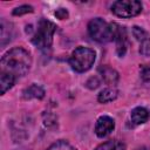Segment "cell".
Listing matches in <instances>:
<instances>
[{"instance_id": "obj_1", "label": "cell", "mask_w": 150, "mask_h": 150, "mask_svg": "<svg viewBox=\"0 0 150 150\" xmlns=\"http://www.w3.org/2000/svg\"><path fill=\"white\" fill-rule=\"evenodd\" d=\"M30 64V54L21 47H15L5 53V55L1 57L0 73L8 74L18 80L19 77H22L28 73Z\"/></svg>"}, {"instance_id": "obj_2", "label": "cell", "mask_w": 150, "mask_h": 150, "mask_svg": "<svg viewBox=\"0 0 150 150\" xmlns=\"http://www.w3.org/2000/svg\"><path fill=\"white\" fill-rule=\"evenodd\" d=\"M96 54L87 47H77L69 57V64L76 73H84L91 68L95 62Z\"/></svg>"}, {"instance_id": "obj_3", "label": "cell", "mask_w": 150, "mask_h": 150, "mask_svg": "<svg viewBox=\"0 0 150 150\" xmlns=\"http://www.w3.org/2000/svg\"><path fill=\"white\" fill-rule=\"evenodd\" d=\"M56 25L49 20L41 19L38 23V28L32 38V42L40 49H48L53 43V36L56 32Z\"/></svg>"}, {"instance_id": "obj_4", "label": "cell", "mask_w": 150, "mask_h": 150, "mask_svg": "<svg viewBox=\"0 0 150 150\" xmlns=\"http://www.w3.org/2000/svg\"><path fill=\"white\" fill-rule=\"evenodd\" d=\"M88 33L90 38L100 43L109 42L112 40V32L110 23H107L101 18H95L88 23Z\"/></svg>"}, {"instance_id": "obj_5", "label": "cell", "mask_w": 150, "mask_h": 150, "mask_svg": "<svg viewBox=\"0 0 150 150\" xmlns=\"http://www.w3.org/2000/svg\"><path fill=\"white\" fill-rule=\"evenodd\" d=\"M111 11L120 18H132L142 12V4L137 0H118L112 4Z\"/></svg>"}, {"instance_id": "obj_6", "label": "cell", "mask_w": 150, "mask_h": 150, "mask_svg": "<svg viewBox=\"0 0 150 150\" xmlns=\"http://www.w3.org/2000/svg\"><path fill=\"white\" fill-rule=\"evenodd\" d=\"M112 32V40L116 42V52L120 57L125 55L128 48V34L127 29L118 23H110Z\"/></svg>"}, {"instance_id": "obj_7", "label": "cell", "mask_w": 150, "mask_h": 150, "mask_svg": "<svg viewBox=\"0 0 150 150\" xmlns=\"http://www.w3.org/2000/svg\"><path fill=\"white\" fill-rule=\"evenodd\" d=\"M115 128V121L110 117V116H101L95 125V134L103 138L105 136H108Z\"/></svg>"}, {"instance_id": "obj_8", "label": "cell", "mask_w": 150, "mask_h": 150, "mask_svg": "<svg viewBox=\"0 0 150 150\" xmlns=\"http://www.w3.org/2000/svg\"><path fill=\"white\" fill-rule=\"evenodd\" d=\"M98 73L101 74L103 81H104L107 84H109V86L116 84L117 81H118V77H120V76H118V73H117L114 68H111V67H109V66H101V67L98 68Z\"/></svg>"}, {"instance_id": "obj_9", "label": "cell", "mask_w": 150, "mask_h": 150, "mask_svg": "<svg viewBox=\"0 0 150 150\" xmlns=\"http://www.w3.org/2000/svg\"><path fill=\"white\" fill-rule=\"evenodd\" d=\"M149 111L143 108V107H136L131 110V114H130V118H131V122L135 124V125H139V124H143L145 123L148 120H149Z\"/></svg>"}, {"instance_id": "obj_10", "label": "cell", "mask_w": 150, "mask_h": 150, "mask_svg": "<svg viewBox=\"0 0 150 150\" xmlns=\"http://www.w3.org/2000/svg\"><path fill=\"white\" fill-rule=\"evenodd\" d=\"M1 35H0V40H1V46H6L11 40L12 38L14 36V28H13V25L11 22H7L6 20H1Z\"/></svg>"}, {"instance_id": "obj_11", "label": "cell", "mask_w": 150, "mask_h": 150, "mask_svg": "<svg viewBox=\"0 0 150 150\" xmlns=\"http://www.w3.org/2000/svg\"><path fill=\"white\" fill-rule=\"evenodd\" d=\"M22 95H23V98H26V100H30V98L41 100L45 96V90L41 86H39L36 83H33L32 86H29L28 88H26L23 90Z\"/></svg>"}, {"instance_id": "obj_12", "label": "cell", "mask_w": 150, "mask_h": 150, "mask_svg": "<svg viewBox=\"0 0 150 150\" xmlns=\"http://www.w3.org/2000/svg\"><path fill=\"white\" fill-rule=\"evenodd\" d=\"M117 96H118L117 89H115V88H105L98 94L97 100H98L100 103H109V102H112L114 100H116Z\"/></svg>"}, {"instance_id": "obj_13", "label": "cell", "mask_w": 150, "mask_h": 150, "mask_svg": "<svg viewBox=\"0 0 150 150\" xmlns=\"http://www.w3.org/2000/svg\"><path fill=\"white\" fill-rule=\"evenodd\" d=\"M16 82V79L5 74V73H0V87H1V94L4 95L7 90H9Z\"/></svg>"}, {"instance_id": "obj_14", "label": "cell", "mask_w": 150, "mask_h": 150, "mask_svg": "<svg viewBox=\"0 0 150 150\" xmlns=\"http://www.w3.org/2000/svg\"><path fill=\"white\" fill-rule=\"evenodd\" d=\"M95 150H125V144L121 141L112 139L100 144Z\"/></svg>"}, {"instance_id": "obj_15", "label": "cell", "mask_w": 150, "mask_h": 150, "mask_svg": "<svg viewBox=\"0 0 150 150\" xmlns=\"http://www.w3.org/2000/svg\"><path fill=\"white\" fill-rule=\"evenodd\" d=\"M47 150H77V149L66 141H57L54 144H52Z\"/></svg>"}, {"instance_id": "obj_16", "label": "cell", "mask_w": 150, "mask_h": 150, "mask_svg": "<svg viewBox=\"0 0 150 150\" xmlns=\"http://www.w3.org/2000/svg\"><path fill=\"white\" fill-rule=\"evenodd\" d=\"M139 43V53L145 57H150V35L141 40Z\"/></svg>"}, {"instance_id": "obj_17", "label": "cell", "mask_w": 150, "mask_h": 150, "mask_svg": "<svg viewBox=\"0 0 150 150\" xmlns=\"http://www.w3.org/2000/svg\"><path fill=\"white\" fill-rule=\"evenodd\" d=\"M141 79L145 84L150 86V64H144L141 67Z\"/></svg>"}, {"instance_id": "obj_18", "label": "cell", "mask_w": 150, "mask_h": 150, "mask_svg": "<svg viewBox=\"0 0 150 150\" xmlns=\"http://www.w3.org/2000/svg\"><path fill=\"white\" fill-rule=\"evenodd\" d=\"M132 35L135 36V39H136L137 41H141V40H143L144 38L149 36V34H148L142 27H138V26H134V27H132Z\"/></svg>"}, {"instance_id": "obj_19", "label": "cell", "mask_w": 150, "mask_h": 150, "mask_svg": "<svg viewBox=\"0 0 150 150\" xmlns=\"http://www.w3.org/2000/svg\"><path fill=\"white\" fill-rule=\"evenodd\" d=\"M33 12V7L29 6V5H22V6H19L16 8L13 9V15H23V14H27V13H32Z\"/></svg>"}, {"instance_id": "obj_20", "label": "cell", "mask_w": 150, "mask_h": 150, "mask_svg": "<svg viewBox=\"0 0 150 150\" xmlns=\"http://www.w3.org/2000/svg\"><path fill=\"white\" fill-rule=\"evenodd\" d=\"M68 15H69V14H68L67 9H64V8H59V9H56V12H55V16H56L57 19H61V20L67 19Z\"/></svg>"}, {"instance_id": "obj_21", "label": "cell", "mask_w": 150, "mask_h": 150, "mask_svg": "<svg viewBox=\"0 0 150 150\" xmlns=\"http://www.w3.org/2000/svg\"><path fill=\"white\" fill-rule=\"evenodd\" d=\"M139 150H145V149H139Z\"/></svg>"}]
</instances>
